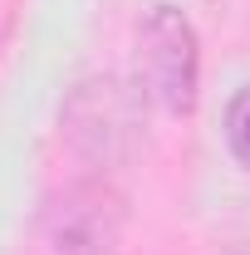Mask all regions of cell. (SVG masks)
Listing matches in <instances>:
<instances>
[{
	"label": "cell",
	"mask_w": 250,
	"mask_h": 255,
	"mask_svg": "<svg viewBox=\"0 0 250 255\" xmlns=\"http://www.w3.org/2000/svg\"><path fill=\"white\" fill-rule=\"evenodd\" d=\"M137 74H142V89L167 113H191L196 108L201 54H196V30L182 10H172V5L147 10V20L137 30Z\"/></svg>",
	"instance_id": "6da1fadb"
},
{
	"label": "cell",
	"mask_w": 250,
	"mask_h": 255,
	"mask_svg": "<svg viewBox=\"0 0 250 255\" xmlns=\"http://www.w3.org/2000/svg\"><path fill=\"white\" fill-rule=\"evenodd\" d=\"M226 147L236 152L241 167H250V84L236 89L226 103Z\"/></svg>",
	"instance_id": "7a4b0ae2"
}]
</instances>
